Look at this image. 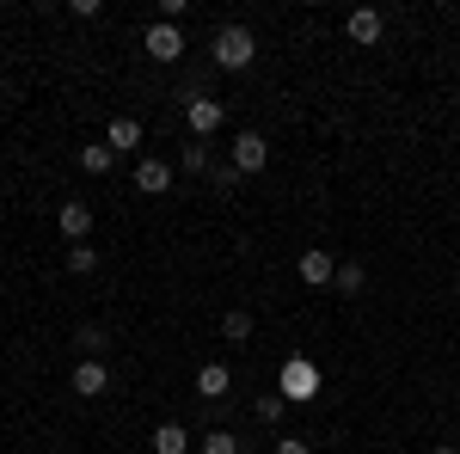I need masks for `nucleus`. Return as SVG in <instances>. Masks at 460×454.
<instances>
[{"instance_id": "4468645a", "label": "nucleus", "mask_w": 460, "mask_h": 454, "mask_svg": "<svg viewBox=\"0 0 460 454\" xmlns=\"http://www.w3.org/2000/svg\"><path fill=\"white\" fill-rule=\"evenodd\" d=\"M111 160H117V154H111V141H86V147H80V166H86L93 178L111 173Z\"/></svg>"}, {"instance_id": "6e6552de", "label": "nucleus", "mask_w": 460, "mask_h": 454, "mask_svg": "<svg viewBox=\"0 0 460 454\" xmlns=\"http://www.w3.org/2000/svg\"><path fill=\"white\" fill-rule=\"evenodd\" d=\"M147 56H154V62H178V56H184L178 25H166V19H160V25H147Z\"/></svg>"}, {"instance_id": "20e7f679", "label": "nucleus", "mask_w": 460, "mask_h": 454, "mask_svg": "<svg viewBox=\"0 0 460 454\" xmlns=\"http://www.w3.org/2000/svg\"><path fill=\"white\" fill-rule=\"evenodd\" d=\"M56 227H62V240H68V245H86V234H93V209H86L80 197H68V203L56 209Z\"/></svg>"}, {"instance_id": "ddd939ff", "label": "nucleus", "mask_w": 460, "mask_h": 454, "mask_svg": "<svg viewBox=\"0 0 460 454\" xmlns=\"http://www.w3.org/2000/svg\"><path fill=\"white\" fill-rule=\"evenodd\" d=\"M154 454H190L184 423H160V430H154Z\"/></svg>"}, {"instance_id": "4be33fe9", "label": "nucleus", "mask_w": 460, "mask_h": 454, "mask_svg": "<svg viewBox=\"0 0 460 454\" xmlns=\"http://www.w3.org/2000/svg\"><path fill=\"white\" fill-rule=\"evenodd\" d=\"M277 454H314V449H307L301 436H283V442H277Z\"/></svg>"}, {"instance_id": "9d476101", "label": "nucleus", "mask_w": 460, "mask_h": 454, "mask_svg": "<svg viewBox=\"0 0 460 454\" xmlns=\"http://www.w3.org/2000/svg\"><path fill=\"white\" fill-rule=\"evenodd\" d=\"M344 31H350V43H362V49L381 43V13H375V6H356L350 19H344Z\"/></svg>"}, {"instance_id": "5701e85b", "label": "nucleus", "mask_w": 460, "mask_h": 454, "mask_svg": "<svg viewBox=\"0 0 460 454\" xmlns=\"http://www.w3.org/2000/svg\"><path fill=\"white\" fill-rule=\"evenodd\" d=\"M436 454H460V449H436Z\"/></svg>"}, {"instance_id": "412c9836", "label": "nucleus", "mask_w": 460, "mask_h": 454, "mask_svg": "<svg viewBox=\"0 0 460 454\" xmlns=\"http://www.w3.org/2000/svg\"><path fill=\"white\" fill-rule=\"evenodd\" d=\"M184 173H209V141H190L184 147Z\"/></svg>"}, {"instance_id": "6ab92c4d", "label": "nucleus", "mask_w": 460, "mask_h": 454, "mask_svg": "<svg viewBox=\"0 0 460 454\" xmlns=\"http://www.w3.org/2000/svg\"><path fill=\"white\" fill-rule=\"evenodd\" d=\"M332 289H338V295H356V289H362V264H338Z\"/></svg>"}, {"instance_id": "f3484780", "label": "nucleus", "mask_w": 460, "mask_h": 454, "mask_svg": "<svg viewBox=\"0 0 460 454\" xmlns=\"http://www.w3.org/2000/svg\"><path fill=\"white\" fill-rule=\"evenodd\" d=\"M197 449H203V454H246V449H240V436H227V430H209Z\"/></svg>"}, {"instance_id": "a211bd4d", "label": "nucleus", "mask_w": 460, "mask_h": 454, "mask_svg": "<svg viewBox=\"0 0 460 454\" xmlns=\"http://www.w3.org/2000/svg\"><path fill=\"white\" fill-rule=\"evenodd\" d=\"M68 271L74 277H93V271H99V252H93V245H68Z\"/></svg>"}, {"instance_id": "7ed1b4c3", "label": "nucleus", "mask_w": 460, "mask_h": 454, "mask_svg": "<svg viewBox=\"0 0 460 454\" xmlns=\"http://www.w3.org/2000/svg\"><path fill=\"white\" fill-rule=\"evenodd\" d=\"M221 117H227V111H221V99H203V93H190V99H184V123H190V141H209L215 129H221Z\"/></svg>"}, {"instance_id": "39448f33", "label": "nucleus", "mask_w": 460, "mask_h": 454, "mask_svg": "<svg viewBox=\"0 0 460 454\" xmlns=\"http://www.w3.org/2000/svg\"><path fill=\"white\" fill-rule=\"evenodd\" d=\"M295 271H301V282H307V289H325V282L338 277V258H332V252H325V245H307V252H301V264H295Z\"/></svg>"}, {"instance_id": "9b49d317", "label": "nucleus", "mask_w": 460, "mask_h": 454, "mask_svg": "<svg viewBox=\"0 0 460 454\" xmlns=\"http://www.w3.org/2000/svg\"><path fill=\"white\" fill-rule=\"evenodd\" d=\"M105 141H111V154H129V147H142V123L136 117H117Z\"/></svg>"}, {"instance_id": "423d86ee", "label": "nucleus", "mask_w": 460, "mask_h": 454, "mask_svg": "<svg viewBox=\"0 0 460 454\" xmlns=\"http://www.w3.org/2000/svg\"><path fill=\"white\" fill-rule=\"evenodd\" d=\"M264 160H270V147H264V136L258 129H246V136H234V173H264Z\"/></svg>"}, {"instance_id": "1a4fd4ad", "label": "nucleus", "mask_w": 460, "mask_h": 454, "mask_svg": "<svg viewBox=\"0 0 460 454\" xmlns=\"http://www.w3.org/2000/svg\"><path fill=\"white\" fill-rule=\"evenodd\" d=\"M136 191H142V197H160V191H172V166H166L160 154H147L142 166H136Z\"/></svg>"}, {"instance_id": "2eb2a0df", "label": "nucleus", "mask_w": 460, "mask_h": 454, "mask_svg": "<svg viewBox=\"0 0 460 454\" xmlns=\"http://www.w3.org/2000/svg\"><path fill=\"white\" fill-rule=\"evenodd\" d=\"M221 338H227V344H246V338H252V314H246V307H234V314L221 319Z\"/></svg>"}, {"instance_id": "dca6fc26", "label": "nucleus", "mask_w": 460, "mask_h": 454, "mask_svg": "<svg viewBox=\"0 0 460 454\" xmlns=\"http://www.w3.org/2000/svg\"><path fill=\"white\" fill-rule=\"evenodd\" d=\"M283 412H288V399L270 387V393H258V423H283Z\"/></svg>"}, {"instance_id": "f8f14e48", "label": "nucleus", "mask_w": 460, "mask_h": 454, "mask_svg": "<svg viewBox=\"0 0 460 454\" xmlns=\"http://www.w3.org/2000/svg\"><path fill=\"white\" fill-rule=\"evenodd\" d=\"M227 381H234V375H227L221 362H203V369H197V393H203V399H221Z\"/></svg>"}, {"instance_id": "aec40b11", "label": "nucleus", "mask_w": 460, "mask_h": 454, "mask_svg": "<svg viewBox=\"0 0 460 454\" xmlns=\"http://www.w3.org/2000/svg\"><path fill=\"white\" fill-rule=\"evenodd\" d=\"M74 344L86 350V356H99V350H105V325H80V332H74Z\"/></svg>"}, {"instance_id": "f03ea898", "label": "nucleus", "mask_w": 460, "mask_h": 454, "mask_svg": "<svg viewBox=\"0 0 460 454\" xmlns=\"http://www.w3.org/2000/svg\"><path fill=\"white\" fill-rule=\"evenodd\" d=\"M277 393H283L288 405L314 399V393H319V369L307 362V356H288V362H283V381H277Z\"/></svg>"}, {"instance_id": "0eeeda50", "label": "nucleus", "mask_w": 460, "mask_h": 454, "mask_svg": "<svg viewBox=\"0 0 460 454\" xmlns=\"http://www.w3.org/2000/svg\"><path fill=\"white\" fill-rule=\"evenodd\" d=\"M74 393H80V399H99V393H105L111 387V369L105 362H99V356H86V362H80V369H74Z\"/></svg>"}, {"instance_id": "f257e3e1", "label": "nucleus", "mask_w": 460, "mask_h": 454, "mask_svg": "<svg viewBox=\"0 0 460 454\" xmlns=\"http://www.w3.org/2000/svg\"><path fill=\"white\" fill-rule=\"evenodd\" d=\"M209 49H215V68H227V74L252 68V56H258V43H252V31H246V25H221Z\"/></svg>"}]
</instances>
